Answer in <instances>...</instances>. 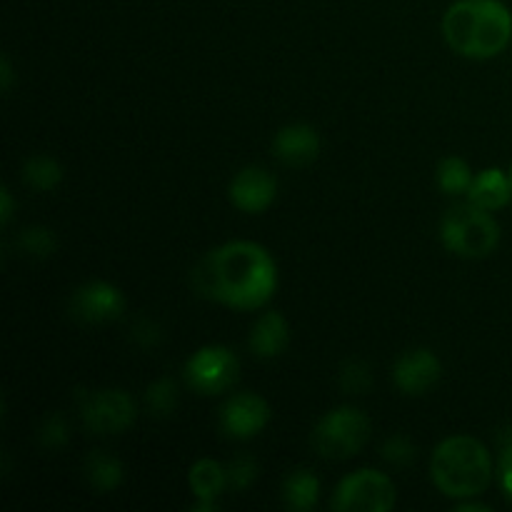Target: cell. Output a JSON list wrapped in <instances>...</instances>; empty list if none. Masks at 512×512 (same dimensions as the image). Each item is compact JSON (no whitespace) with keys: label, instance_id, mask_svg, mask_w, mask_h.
Returning a JSON list of instances; mask_svg holds the SVG:
<instances>
[{"label":"cell","instance_id":"1","mask_svg":"<svg viewBox=\"0 0 512 512\" xmlns=\"http://www.w3.org/2000/svg\"><path fill=\"white\" fill-rule=\"evenodd\" d=\"M200 295L235 310H258L278 290V268L263 245L233 240L210 250L193 273Z\"/></svg>","mask_w":512,"mask_h":512},{"label":"cell","instance_id":"2","mask_svg":"<svg viewBox=\"0 0 512 512\" xmlns=\"http://www.w3.org/2000/svg\"><path fill=\"white\" fill-rule=\"evenodd\" d=\"M443 35L463 58H495L512 38V13L500 0H458L445 10Z\"/></svg>","mask_w":512,"mask_h":512},{"label":"cell","instance_id":"3","mask_svg":"<svg viewBox=\"0 0 512 512\" xmlns=\"http://www.w3.org/2000/svg\"><path fill=\"white\" fill-rule=\"evenodd\" d=\"M430 475L435 488L453 500H468L485 493L493 480L488 448L470 435H450L433 450Z\"/></svg>","mask_w":512,"mask_h":512},{"label":"cell","instance_id":"4","mask_svg":"<svg viewBox=\"0 0 512 512\" xmlns=\"http://www.w3.org/2000/svg\"><path fill=\"white\" fill-rule=\"evenodd\" d=\"M440 240L453 255L478 260L498 248L500 225L495 223L490 210L463 203L445 213L440 223Z\"/></svg>","mask_w":512,"mask_h":512},{"label":"cell","instance_id":"5","mask_svg":"<svg viewBox=\"0 0 512 512\" xmlns=\"http://www.w3.org/2000/svg\"><path fill=\"white\" fill-rule=\"evenodd\" d=\"M368 438V415L350 405L325 413L313 430V445L325 460H350L365 448Z\"/></svg>","mask_w":512,"mask_h":512},{"label":"cell","instance_id":"6","mask_svg":"<svg viewBox=\"0 0 512 512\" xmlns=\"http://www.w3.org/2000/svg\"><path fill=\"white\" fill-rule=\"evenodd\" d=\"M395 503L398 490L393 480L373 468L345 475L333 495V508L340 512H390Z\"/></svg>","mask_w":512,"mask_h":512},{"label":"cell","instance_id":"7","mask_svg":"<svg viewBox=\"0 0 512 512\" xmlns=\"http://www.w3.org/2000/svg\"><path fill=\"white\" fill-rule=\"evenodd\" d=\"M80 415H83V423L90 433L120 435L133 428L138 408L125 390L105 388L80 395Z\"/></svg>","mask_w":512,"mask_h":512},{"label":"cell","instance_id":"8","mask_svg":"<svg viewBox=\"0 0 512 512\" xmlns=\"http://www.w3.org/2000/svg\"><path fill=\"white\" fill-rule=\"evenodd\" d=\"M240 375V360L225 345H205L185 365V380L203 395H218L233 388Z\"/></svg>","mask_w":512,"mask_h":512},{"label":"cell","instance_id":"9","mask_svg":"<svg viewBox=\"0 0 512 512\" xmlns=\"http://www.w3.org/2000/svg\"><path fill=\"white\" fill-rule=\"evenodd\" d=\"M443 375V363L428 348H413L400 355L393 365V383L400 393L418 398L433 390Z\"/></svg>","mask_w":512,"mask_h":512},{"label":"cell","instance_id":"10","mask_svg":"<svg viewBox=\"0 0 512 512\" xmlns=\"http://www.w3.org/2000/svg\"><path fill=\"white\" fill-rule=\"evenodd\" d=\"M123 310V293L105 280H90L80 285L70 298V313L83 323H113L123 315Z\"/></svg>","mask_w":512,"mask_h":512},{"label":"cell","instance_id":"11","mask_svg":"<svg viewBox=\"0 0 512 512\" xmlns=\"http://www.w3.org/2000/svg\"><path fill=\"white\" fill-rule=\"evenodd\" d=\"M270 423V405L255 393H238L223 405L220 425L223 433L233 440H250L263 433Z\"/></svg>","mask_w":512,"mask_h":512},{"label":"cell","instance_id":"12","mask_svg":"<svg viewBox=\"0 0 512 512\" xmlns=\"http://www.w3.org/2000/svg\"><path fill=\"white\" fill-rule=\"evenodd\" d=\"M228 195L235 208L248 215H258L273 205L275 195H278V180L270 170L250 165L235 175Z\"/></svg>","mask_w":512,"mask_h":512},{"label":"cell","instance_id":"13","mask_svg":"<svg viewBox=\"0 0 512 512\" xmlns=\"http://www.w3.org/2000/svg\"><path fill=\"white\" fill-rule=\"evenodd\" d=\"M275 158L285 165L303 168L310 165L320 155V135L308 123H290L280 128L273 138Z\"/></svg>","mask_w":512,"mask_h":512},{"label":"cell","instance_id":"14","mask_svg":"<svg viewBox=\"0 0 512 512\" xmlns=\"http://www.w3.org/2000/svg\"><path fill=\"white\" fill-rule=\"evenodd\" d=\"M188 483L195 500H198L193 510H213L223 490L228 488V468H223L218 460L203 458L193 463L188 473Z\"/></svg>","mask_w":512,"mask_h":512},{"label":"cell","instance_id":"15","mask_svg":"<svg viewBox=\"0 0 512 512\" xmlns=\"http://www.w3.org/2000/svg\"><path fill=\"white\" fill-rule=\"evenodd\" d=\"M290 343V325L288 320L280 313L270 310V313L260 315L253 325V333H250V350L255 353V358L260 360H273L280 358L285 353Z\"/></svg>","mask_w":512,"mask_h":512},{"label":"cell","instance_id":"16","mask_svg":"<svg viewBox=\"0 0 512 512\" xmlns=\"http://www.w3.org/2000/svg\"><path fill=\"white\" fill-rule=\"evenodd\" d=\"M465 195H468V203L495 213V210L505 208L512 198L510 173H505V170L500 168L480 170V173L473 178L470 190Z\"/></svg>","mask_w":512,"mask_h":512},{"label":"cell","instance_id":"17","mask_svg":"<svg viewBox=\"0 0 512 512\" xmlns=\"http://www.w3.org/2000/svg\"><path fill=\"white\" fill-rule=\"evenodd\" d=\"M85 478L93 485L98 493H113L125 478V468L115 455L100 453V450H93V453L85 458Z\"/></svg>","mask_w":512,"mask_h":512},{"label":"cell","instance_id":"18","mask_svg":"<svg viewBox=\"0 0 512 512\" xmlns=\"http://www.w3.org/2000/svg\"><path fill=\"white\" fill-rule=\"evenodd\" d=\"M283 498L290 510H300V512L313 510L320 498L318 475L310 473V470H295V473L285 480Z\"/></svg>","mask_w":512,"mask_h":512},{"label":"cell","instance_id":"19","mask_svg":"<svg viewBox=\"0 0 512 512\" xmlns=\"http://www.w3.org/2000/svg\"><path fill=\"white\" fill-rule=\"evenodd\" d=\"M23 180L33 190L48 193V190L58 188L63 180V165L50 155H30L23 165Z\"/></svg>","mask_w":512,"mask_h":512},{"label":"cell","instance_id":"20","mask_svg":"<svg viewBox=\"0 0 512 512\" xmlns=\"http://www.w3.org/2000/svg\"><path fill=\"white\" fill-rule=\"evenodd\" d=\"M473 178L475 175L473 170H470V165L465 163L463 158H455V155H450V158H445L443 163L438 165V185L440 190L448 195L468 193Z\"/></svg>","mask_w":512,"mask_h":512},{"label":"cell","instance_id":"21","mask_svg":"<svg viewBox=\"0 0 512 512\" xmlns=\"http://www.w3.org/2000/svg\"><path fill=\"white\" fill-rule=\"evenodd\" d=\"M18 248L23 250L25 255L35 260H45L55 253L58 248V238L50 228L45 225H28L25 230H20L18 235Z\"/></svg>","mask_w":512,"mask_h":512},{"label":"cell","instance_id":"22","mask_svg":"<svg viewBox=\"0 0 512 512\" xmlns=\"http://www.w3.org/2000/svg\"><path fill=\"white\" fill-rule=\"evenodd\" d=\"M145 405H148V410L155 418H168L175 410V405H178V388H175L173 380H155L148 388V393H145Z\"/></svg>","mask_w":512,"mask_h":512},{"label":"cell","instance_id":"23","mask_svg":"<svg viewBox=\"0 0 512 512\" xmlns=\"http://www.w3.org/2000/svg\"><path fill=\"white\" fill-rule=\"evenodd\" d=\"M373 385V373L363 360H350L340 370V388L350 395H365Z\"/></svg>","mask_w":512,"mask_h":512},{"label":"cell","instance_id":"24","mask_svg":"<svg viewBox=\"0 0 512 512\" xmlns=\"http://www.w3.org/2000/svg\"><path fill=\"white\" fill-rule=\"evenodd\" d=\"M38 440H40V445H43V448H48V450L63 448V445L70 440L68 420H65L60 413L48 415V418H45L43 423H40Z\"/></svg>","mask_w":512,"mask_h":512},{"label":"cell","instance_id":"25","mask_svg":"<svg viewBox=\"0 0 512 512\" xmlns=\"http://www.w3.org/2000/svg\"><path fill=\"white\" fill-rule=\"evenodd\" d=\"M255 475H258V463H255L253 455H238L228 465V488L245 490L248 485H253Z\"/></svg>","mask_w":512,"mask_h":512},{"label":"cell","instance_id":"26","mask_svg":"<svg viewBox=\"0 0 512 512\" xmlns=\"http://www.w3.org/2000/svg\"><path fill=\"white\" fill-rule=\"evenodd\" d=\"M383 458L388 460V463L398 465V468H405V465H410L415 460V445L410 443V438H405V435H395V438H390L388 443H385Z\"/></svg>","mask_w":512,"mask_h":512},{"label":"cell","instance_id":"27","mask_svg":"<svg viewBox=\"0 0 512 512\" xmlns=\"http://www.w3.org/2000/svg\"><path fill=\"white\" fill-rule=\"evenodd\" d=\"M500 488L512 500V443L505 448L503 458H500Z\"/></svg>","mask_w":512,"mask_h":512},{"label":"cell","instance_id":"28","mask_svg":"<svg viewBox=\"0 0 512 512\" xmlns=\"http://www.w3.org/2000/svg\"><path fill=\"white\" fill-rule=\"evenodd\" d=\"M0 200H3V210H0V220L3 225H8L13 220V193L8 188L0 190Z\"/></svg>","mask_w":512,"mask_h":512},{"label":"cell","instance_id":"29","mask_svg":"<svg viewBox=\"0 0 512 512\" xmlns=\"http://www.w3.org/2000/svg\"><path fill=\"white\" fill-rule=\"evenodd\" d=\"M0 78H3V90L10 93V85H13V68H10L8 55H3V60H0Z\"/></svg>","mask_w":512,"mask_h":512},{"label":"cell","instance_id":"30","mask_svg":"<svg viewBox=\"0 0 512 512\" xmlns=\"http://www.w3.org/2000/svg\"><path fill=\"white\" fill-rule=\"evenodd\" d=\"M458 512H468V510H478V512H488L490 505H483V503H465V500H458Z\"/></svg>","mask_w":512,"mask_h":512},{"label":"cell","instance_id":"31","mask_svg":"<svg viewBox=\"0 0 512 512\" xmlns=\"http://www.w3.org/2000/svg\"><path fill=\"white\" fill-rule=\"evenodd\" d=\"M510 180H512V165H510Z\"/></svg>","mask_w":512,"mask_h":512}]
</instances>
